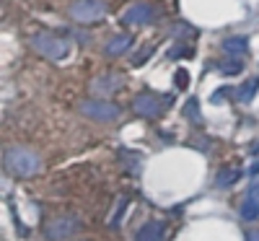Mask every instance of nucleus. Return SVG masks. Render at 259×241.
Masks as SVG:
<instances>
[{
    "label": "nucleus",
    "instance_id": "obj_19",
    "mask_svg": "<svg viewBox=\"0 0 259 241\" xmlns=\"http://www.w3.org/2000/svg\"><path fill=\"white\" fill-rule=\"evenodd\" d=\"M246 241H259V231H254V233H249V236H246Z\"/></svg>",
    "mask_w": 259,
    "mask_h": 241
},
{
    "label": "nucleus",
    "instance_id": "obj_13",
    "mask_svg": "<svg viewBox=\"0 0 259 241\" xmlns=\"http://www.w3.org/2000/svg\"><path fill=\"white\" fill-rule=\"evenodd\" d=\"M256 91H259V78H251V81H246V83L241 86V89H236V96H239V101L249 104Z\"/></svg>",
    "mask_w": 259,
    "mask_h": 241
},
{
    "label": "nucleus",
    "instance_id": "obj_10",
    "mask_svg": "<svg viewBox=\"0 0 259 241\" xmlns=\"http://www.w3.org/2000/svg\"><path fill=\"white\" fill-rule=\"evenodd\" d=\"M163 238H166V223L163 221H148L135 233V241H163Z\"/></svg>",
    "mask_w": 259,
    "mask_h": 241
},
{
    "label": "nucleus",
    "instance_id": "obj_6",
    "mask_svg": "<svg viewBox=\"0 0 259 241\" xmlns=\"http://www.w3.org/2000/svg\"><path fill=\"white\" fill-rule=\"evenodd\" d=\"M78 228H80V223L75 215H60V218H52L45 226V236H47V241H62V238H70Z\"/></svg>",
    "mask_w": 259,
    "mask_h": 241
},
{
    "label": "nucleus",
    "instance_id": "obj_4",
    "mask_svg": "<svg viewBox=\"0 0 259 241\" xmlns=\"http://www.w3.org/2000/svg\"><path fill=\"white\" fill-rule=\"evenodd\" d=\"M80 114L94 122H117L122 109L114 101H106V99H85L80 104Z\"/></svg>",
    "mask_w": 259,
    "mask_h": 241
},
{
    "label": "nucleus",
    "instance_id": "obj_5",
    "mask_svg": "<svg viewBox=\"0 0 259 241\" xmlns=\"http://www.w3.org/2000/svg\"><path fill=\"white\" fill-rule=\"evenodd\" d=\"M106 16V6L101 0H75L70 6V18L78 24H96Z\"/></svg>",
    "mask_w": 259,
    "mask_h": 241
},
{
    "label": "nucleus",
    "instance_id": "obj_7",
    "mask_svg": "<svg viewBox=\"0 0 259 241\" xmlns=\"http://www.w3.org/2000/svg\"><path fill=\"white\" fill-rule=\"evenodd\" d=\"M156 18V8L150 3H135L130 11H124L122 16V24L124 26H143V24H150Z\"/></svg>",
    "mask_w": 259,
    "mask_h": 241
},
{
    "label": "nucleus",
    "instance_id": "obj_1",
    "mask_svg": "<svg viewBox=\"0 0 259 241\" xmlns=\"http://www.w3.org/2000/svg\"><path fill=\"white\" fill-rule=\"evenodd\" d=\"M3 164L13 177H34V174L41 171V158L29 148H8Z\"/></svg>",
    "mask_w": 259,
    "mask_h": 241
},
{
    "label": "nucleus",
    "instance_id": "obj_3",
    "mask_svg": "<svg viewBox=\"0 0 259 241\" xmlns=\"http://www.w3.org/2000/svg\"><path fill=\"white\" fill-rule=\"evenodd\" d=\"M171 104H174V96H163L161 99L156 94L143 91V94H138L133 99V112L138 117H143V119H158V117H163L166 106H171Z\"/></svg>",
    "mask_w": 259,
    "mask_h": 241
},
{
    "label": "nucleus",
    "instance_id": "obj_17",
    "mask_svg": "<svg viewBox=\"0 0 259 241\" xmlns=\"http://www.w3.org/2000/svg\"><path fill=\"white\" fill-rule=\"evenodd\" d=\"M171 57H192V47H187V45H179V47H174L168 52Z\"/></svg>",
    "mask_w": 259,
    "mask_h": 241
},
{
    "label": "nucleus",
    "instance_id": "obj_18",
    "mask_svg": "<svg viewBox=\"0 0 259 241\" xmlns=\"http://www.w3.org/2000/svg\"><path fill=\"white\" fill-rule=\"evenodd\" d=\"M177 86H179V89H187V86H189V75H187V70H177Z\"/></svg>",
    "mask_w": 259,
    "mask_h": 241
},
{
    "label": "nucleus",
    "instance_id": "obj_16",
    "mask_svg": "<svg viewBox=\"0 0 259 241\" xmlns=\"http://www.w3.org/2000/svg\"><path fill=\"white\" fill-rule=\"evenodd\" d=\"M153 50H156L153 45H148V47H143V50H140V55H138V57H133V65H143V62H145V60H148L150 55H153Z\"/></svg>",
    "mask_w": 259,
    "mask_h": 241
},
{
    "label": "nucleus",
    "instance_id": "obj_12",
    "mask_svg": "<svg viewBox=\"0 0 259 241\" xmlns=\"http://www.w3.org/2000/svg\"><path fill=\"white\" fill-rule=\"evenodd\" d=\"M223 50H226V55H228V57L241 60V57H244V52L249 50V42H246V36H228V39L223 42Z\"/></svg>",
    "mask_w": 259,
    "mask_h": 241
},
{
    "label": "nucleus",
    "instance_id": "obj_11",
    "mask_svg": "<svg viewBox=\"0 0 259 241\" xmlns=\"http://www.w3.org/2000/svg\"><path fill=\"white\" fill-rule=\"evenodd\" d=\"M130 47H133V36H130V34H119V36H114V39L106 42L104 52L109 55V57H117V55H124Z\"/></svg>",
    "mask_w": 259,
    "mask_h": 241
},
{
    "label": "nucleus",
    "instance_id": "obj_14",
    "mask_svg": "<svg viewBox=\"0 0 259 241\" xmlns=\"http://www.w3.org/2000/svg\"><path fill=\"white\" fill-rule=\"evenodd\" d=\"M236 179H239V171H236V169H223L221 177H218V184H221V187H228V184H233Z\"/></svg>",
    "mask_w": 259,
    "mask_h": 241
},
{
    "label": "nucleus",
    "instance_id": "obj_2",
    "mask_svg": "<svg viewBox=\"0 0 259 241\" xmlns=\"http://www.w3.org/2000/svg\"><path fill=\"white\" fill-rule=\"evenodd\" d=\"M31 50L41 57H47V60H65L70 55V42L68 39H62V36H55L50 31H36L31 36Z\"/></svg>",
    "mask_w": 259,
    "mask_h": 241
},
{
    "label": "nucleus",
    "instance_id": "obj_8",
    "mask_svg": "<svg viewBox=\"0 0 259 241\" xmlns=\"http://www.w3.org/2000/svg\"><path fill=\"white\" fill-rule=\"evenodd\" d=\"M241 218H244V221H256V218H259V182H254L246 189V194H244Z\"/></svg>",
    "mask_w": 259,
    "mask_h": 241
},
{
    "label": "nucleus",
    "instance_id": "obj_15",
    "mask_svg": "<svg viewBox=\"0 0 259 241\" xmlns=\"http://www.w3.org/2000/svg\"><path fill=\"white\" fill-rule=\"evenodd\" d=\"M184 114L192 119V122H200V109H197V99H189L187 106H184Z\"/></svg>",
    "mask_w": 259,
    "mask_h": 241
},
{
    "label": "nucleus",
    "instance_id": "obj_9",
    "mask_svg": "<svg viewBox=\"0 0 259 241\" xmlns=\"http://www.w3.org/2000/svg\"><path fill=\"white\" fill-rule=\"evenodd\" d=\"M122 86H124V78L119 73H104L94 81V94H112L122 89Z\"/></svg>",
    "mask_w": 259,
    "mask_h": 241
}]
</instances>
